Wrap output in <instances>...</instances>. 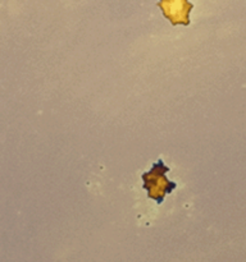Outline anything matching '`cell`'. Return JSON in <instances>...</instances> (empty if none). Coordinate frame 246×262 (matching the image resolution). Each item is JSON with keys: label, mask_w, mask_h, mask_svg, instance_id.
<instances>
[{"label": "cell", "mask_w": 246, "mask_h": 262, "mask_svg": "<svg viewBox=\"0 0 246 262\" xmlns=\"http://www.w3.org/2000/svg\"><path fill=\"white\" fill-rule=\"evenodd\" d=\"M169 171L168 166L164 165L163 160L159 159L153 164V168L146 173H142V187L148 192L149 199L154 200L158 205L163 204L164 197L176 189L177 183L167 179L166 174Z\"/></svg>", "instance_id": "1"}, {"label": "cell", "mask_w": 246, "mask_h": 262, "mask_svg": "<svg viewBox=\"0 0 246 262\" xmlns=\"http://www.w3.org/2000/svg\"><path fill=\"white\" fill-rule=\"evenodd\" d=\"M158 7L173 26L190 25V12L194 5L189 0H159Z\"/></svg>", "instance_id": "2"}]
</instances>
